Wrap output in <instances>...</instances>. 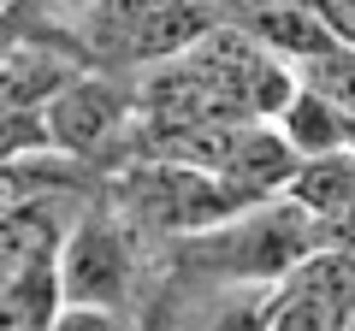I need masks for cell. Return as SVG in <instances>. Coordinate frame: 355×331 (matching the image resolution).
I'll list each match as a JSON object with an SVG mask.
<instances>
[{
	"label": "cell",
	"mask_w": 355,
	"mask_h": 331,
	"mask_svg": "<svg viewBox=\"0 0 355 331\" xmlns=\"http://www.w3.org/2000/svg\"><path fill=\"white\" fill-rule=\"evenodd\" d=\"M314 249H326V231L302 207H291L284 195L279 202H261V207H243L237 219L202 231V237L172 242L178 267L202 272L214 284H249V290H279V284H291L296 267Z\"/></svg>",
	"instance_id": "1"
},
{
	"label": "cell",
	"mask_w": 355,
	"mask_h": 331,
	"mask_svg": "<svg viewBox=\"0 0 355 331\" xmlns=\"http://www.w3.org/2000/svg\"><path fill=\"white\" fill-rule=\"evenodd\" d=\"M160 242L137 231L107 195L89 202V213L71 225L60 260V302L65 307H101V314H137L148 296V260ZM142 319V314H137Z\"/></svg>",
	"instance_id": "2"
},
{
	"label": "cell",
	"mask_w": 355,
	"mask_h": 331,
	"mask_svg": "<svg viewBox=\"0 0 355 331\" xmlns=\"http://www.w3.org/2000/svg\"><path fill=\"white\" fill-rule=\"evenodd\" d=\"M107 202H113L137 231H148L154 242L202 237V231L225 225V219H237L243 207H249V202H237L214 172L172 166V160H130L113 178Z\"/></svg>",
	"instance_id": "3"
},
{
	"label": "cell",
	"mask_w": 355,
	"mask_h": 331,
	"mask_svg": "<svg viewBox=\"0 0 355 331\" xmlns=\"http://www.w3.org/2000/svg\"><path fill=\"white\" fill-rule=\"evenodd\" d=\"M207 30H219L207 0H89L83 18V36L101 53L137 65H166L190 53Z\"/></svg>",
	"instance_id": "4"
},
{
	"label": "cell",
	"mask_w": 355,
	"mask_h": 331,
	"mask_svg": "<svg viewBox=\"0 0 355 331\" xmlns=\"http://www.w3.org/2000/svg\"><path fill=\"white\" fill-rule=\"evenodd\" d=\"M48 130H53V148L60 154L95 166V160H107V154L130 148V130H137V89L113 83L107 71H83L71 89L48 107Z\"/></svg>",
	"instance_id": "5"
},
{
	"label": "cell",
	"mask_w": 355,
	"mask_h": 331,
	"mask_svg": "<svg viewBox=\"0 0 355 331\" xmlns=\"http://www.w3.org/2000/svg\"><path fill=\"white\" fill-rule=\"evenodd\" d=\"M95 190H48L36 202H18L0 213V272H24V267H53L71 237V225L89 213Z\"/></svg>",
	"instance_id": "6"
},
{
	"label": "cell",
	"mask_w": 355,
	"mask_h": 331,
	"mask_svg": "<svg viewBox=\"0 0 355 331\" xmlns=\"http://www.w3.org/2000/svg\"><path fill=\"white\" fill-rule=\"evenodd\" d=\"M83 71L89 65L77 60V53H60V48H48V42L24 36L6 53V65H0V113H48Z\"/></svg>",
	"instance_id": "7"
},
{
	"label": "cell",
	"mask_w": 355,
	"mask_h": 331,
	"mask_svg": "<svg viewBox=\"0 0 355 331\" xmlns=\"http://www.w3.org/2000/svg\"><path fill=\"white\" fill-rule=\"evenodd\" d=\"M284 202L302 207V213L326 231V242H331L355 219V148L302 160V166H296V178H291V190H284Z\"/></svg>",
	"instance_id": "8"
},
{
	"label": "cell",
	"mask_w": 355,
	"mask_h": 331,
	"mask_svg": "<svg viewBox=\"0 0 355 331\" xmlns=\"http://www.w3.org/2000/svg\"><path fill=\"white\" fill-rule=\"evenodd\" d=\"M272 130L291 142L296 160H320V154H343V148H355V125L326 101V95L302 89V83H296V95L284 101V113L272 118Z\"/></svg>",
	"instance_id": "9"
},
{
	"label": "cell",
	"mask_w": 355,
	"mask_h": 331,
	"mask_svg": "<svg viewBox=\"0 0 355 331\" xmlns=\"http://www.w3.org/2000/svg\"><path fill=\"white\" fill-rule=\"evenodd\" d=\"M60 314L65 302H60V272L53 267L0 272V331H48Z\"/></svg>",
	"instance_id": "10"
},
{
	"label": "cell",
	"mask_w": 355,
	"mask_h": 331,
	"mask_svg": "<svg viewBox=\"0 0 355 331\" xmlns=\"http://www.w3.org/2000/svg\"><path fill=\"white\" fill-rule=\"evenodd\" d=\"M291 290L314 296V302L326 307V314L338 319V325H349V319H355V255H349V249H338V242L314 249V255H308L302 267H296Z\"/></svg>",
	"instance_id": "11"
},
{
	"label": "cell",
	"mask_w": 355,
	"mask_h": 331,
	"mask_svg": "<svg viewBox=\"0 0 355 331\" xmlns=\"http://www.w3.org/2000/svg\"><path fill=\"white\" fill-rule=\"evenodd\" d=\"M272 296L279 290H249V284H219L207 296L202 319L184 331H272Z\"/></svg>",
	"instance_id": "12"
},
{
	"label": "cell",
	"mask_w": 355,
	"mask_h": 331,
	"mask_svg": "<svg viewBox=\"0 0 355 331\" xmlns=\"http://www.w3.org/2000/svg\"><path fill=\"white\" fill-rule=\"evenodd\" d=\"M296 83L314 89V95H326V101L355 125V48H343V42H338V48H326L320 60L296 65Z\"/></svg>",
	"instance_id": "13"
},
{
	"label": "cell",
	"mask_w": 355,
	"mask_h": 331,
	"mask_svg": "<svg viewBox=\"0 0 355 331\" xmlns=\"http://www.w3.org/2000/svg\"><path fill=\"white\" fill-rule=\"evenodd\" d=\"M36 154H60L53 130H48V113H0V166L36 160Z\"/></svg>",
	"instance_id": "14"
},
{
	"label": "cell",
	"mask_w": 355,
	"mask_h": 331,
	"mask_svg": "<svg viewBox=\"0 0 355 331\" xmlns=\"http://www.w3.org/2000/svg\"><path fill=\"white\" fill-rule=\"evenodd\" d=\"M48 331H142L137 314H101V307H65Z\"/></svg>",
	"instance_id": "15"
},
{
	"label": "cell",
	"mask_w": 355,
	"mask_h": 331,
	"mask_svg": "<svg viewBox=\"0 0 355 331\" xmlns=\"http://www.w3.org/2000/svg\"><path fill=\"white\" fill-rule=\"evenodd\" d=\"M24 42V30H18V12L12 6H0V65H6V53Z\"/></svg>",
	"instance_id": "16"
},
{
	"label": "cell",
	"mask_w": 355,
	"mask_h": 331,
	"mask_svg": "<svg viewBox=\"0 0 355 331\" xmlns=\"http://www.w3.org/2000/svg\"><path fill=\"white\" fill-rule=\"evenodd\" d=\"M343 331H355V319H349V325H343Z\"/></svg>",
	"instance_id": "17"
}]
</instances>
